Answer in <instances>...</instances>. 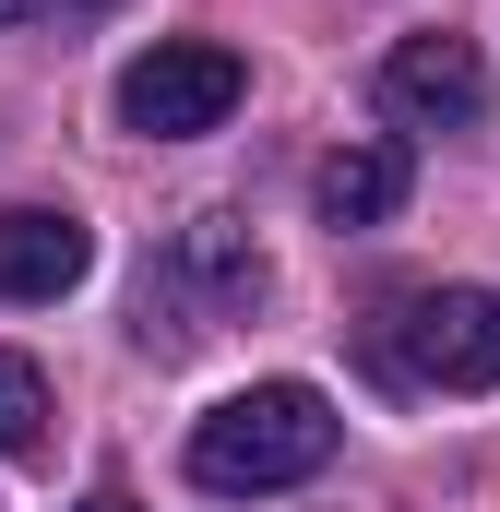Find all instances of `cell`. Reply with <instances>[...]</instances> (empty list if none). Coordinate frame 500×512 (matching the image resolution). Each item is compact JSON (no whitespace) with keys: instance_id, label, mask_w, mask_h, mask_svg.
<instances>
[{"instance_id":"obj_1","label":"cell","mask_w":500,"mask_h":512,"mask_svg":"<svg viewBox=\"0 0 500 512\" xmlns=\"http://www.w3.org/2000/svg\"><path fill=\"white\" fill-rule=\"evenodd\" d=\"M334 465V405L310 382H250L227 393L203 429H191V489L215 501H262V489H298Z\"/></svg>"},{"instance_id":"obj_2","label":"cell","mask_w":500,"mask_h":512,"mask_svg":"<svg viewBox=\"0 0 500 512\" xmlns=\"http://www.w3.org/2000/svg\"><path fill=\"white\" fill-rule=\"evenodd\" d=\"M239 96H250V60H239V48H215V36H155L143 60H120V84H108L120 131H143V143L227 131V108H239Z\"/></svg>"},{"instance_id":"obj_3","label":"cell","mask_w":500,"mask_h":512,"mask_svg":"<svg viewBox=\"0 0 500 512\" xmlns=\"http://www.w3.org/2000/svg\"><path fill=\"white\" fill-rule=\"evenodd\" d=\"M393 382H429V393H489V382H500V298H489V286H429V298H405V346H393Z\"/></svg>"},{"instance_id":"obj_4","label":"cell","mask_w":500,"mask_h":512,"mask_svg":"<svg viewBox=\"0 0 500 512\" xmlns=\"http://www.w3.org/2000/svg\"><path fill=\"white\" fill-rule=\"evenodd\" d=\"M96 274V227L60 215V203H0V298H72Z\"/></svg>"},{"instance_id":"obj_5","label":"cell","mask_w":500,"mask_h":512,"mask_svg":"<svg viewBox=\"0 0 500 512\" xmlns=\"http://www.w3.org/2000/svg\"><path fill=\"white\" fill-rule=\"evenodd\" d=\"M381 108H405V120H429V131H465L477 108H489V72H477L465 36H393V60H381Z\"/></svg>"},{"instance_id":"obj_6","label":"cell","mask_w":500,"mask_h":512,"mask_svg":"<svg viewBox=\"0 0 500 512\" xmlns=\"http://www.w3.org/2000/svg\"><path fill=\"white\" fill-rule=\"evenodd\" d=\"M167 286H191V310H250V298H262V251H250L227 215H203V227H179V251H167ZM191 310H179V346L203 334Z\"/></svg>"},{"instance_id":"obj_7","label":"cell","mask_w":500,"mask_h":512,"mask_svg":"<svg viewBox=\"0 0 500 512\" xmlns=\"http://www.w3.org/2000/svg\"><path fill=\"white\" fill-rule=\"evenodd\" d=\"M405 143H334L322 155V179H310V203H322V227H381L393 203H405Z\"/></svg>"},{"instance_id":"obj_8","label":"cell","mask_w":500,"mask_h":512,"mask_svg":"<svg viewBox=\"0 0 500 512\" xmlns=\"http://www.w3.org/2000/svg\"><path fill=\"white\" fill-rule=\"evenodd\" d=\"M0 453H48V370L0 346Z\"/></svg>"},{"instance_id":"obj_9","label":"cell","mask_w":500,"mask_h":512,"mask_svg":"<svg viewBox=\"0 0 500 512\" xmlns=\"http://www.w3.org/2000/svg\"><path fill=\"white\" fill-rule=\"evenodd\" d=\"M84 512H131V501H120V489H96V501H84Z\"/></svg>"},{"instance_id":"obj_10","label":"cell","mask_w":500,"mask_h":512,"mask_svg":"<svg viewBox=\"0 0 500 512\" xmlns=\"http://www.w3.org/2000/svg\"><path fill=\"white\" fill-rule=\"evenodd\" d=\"M12 12H36V0H0V24H12Z\"/></svg>"}]
</instances>
